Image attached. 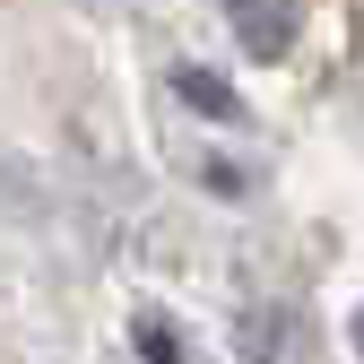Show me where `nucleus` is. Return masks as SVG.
Wrapping results in <instances>:
<instances>
[{
	"label": "nucleus",
	"mask_w": 364,
	"mask_h": 364,
	"mask_svg": "<svg viewBox=\"0 0 364 364\" xmlns=\"http://www.w3.org/2000/svg\"><path fill=\"white\" fill-rule=\"evenodd\" d=\"M225 18H235V35H243L252 61H287L295 53V26H304L295 0H225Z\"/></svg>",
	"instance_id": "f257e3e1"
},
{
	"label": "nucleus",
	"mask_w": 364,
	"mask_h": 364,
	"mask_svg": "<svg viewBox=\"0 0 364 364\" xmlns=\"http://www.w3.org/2000/svg\"><path fill=\"white\" fill-rule=\"evenodd\" d=\"M173 87H182V96H191L200 113H235V96H225V87H217L208 70H173Z\"/></svg>",
	"instance_id": "f03ea898"
},
{
	"label": "nucleus",
	"mask_w": 364,
	"mask_h": 364,
	"mask_svg": "<svg viewBox=\"0 0 364 364\" xmlns=\"http://www.w3.org/2000/svg\"><path fill=\"white\" fill-rule=\"evenodd\" d=\"M139 347H148L156 364H182V355H173V338H165V321H139Z\"/></svg>",
	"instance_id": "7ed1b4c3"
},
{
	"label": "nucleus",
	"mask_w": 364,
	"mask_h": 364,
	"mask_svg": "<svg viewBox=\"0 0 364 364\" xmlns=\"http://www.w3.org/2000/svg\"><path fill=\"white\" fill-rule=\"evenodd\" d=\"M347 338H355V364H364V304H355V330H347Z\"/></svg>",
	"instance_id": "20e7f679"
}]
</instances>
